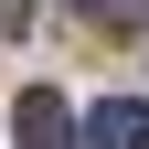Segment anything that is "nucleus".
Instances as JSON below:
<instances>
[{
    "instance_id": "2",
    "label": "nucleus",
    "mask_w": 149,
    "mask_h": 149,
    "mask_svg": "<svg viewBox=\"0 0 149 149\" xmlns=\"http://www.w3.org/2000/svg\"><path fill=\"white\" fill-rule=\"evenodd\" d=\"M85 139H96V149H139V139H149V107H139V96H107L96 117H85Z\"/></svg>"
},
{
    "instance_id": "3",
    "label": "nucleus",
    "mask_w": 149,
    "mask_h": 149,
    "mask_svg": "<svg viewBox=\"0 0 149 149\" xmlns=\"http://www.w3.org/2000/svg\"><path fill=\"white\" fill-rule=\"evenodd\" d=\"M85 22H149V0H85Z\"/></svg>"
},
{
    "instance_id": "1",
    "label": "nucleus",
    "mask_w": 149,
    "mask_h": 149,
    "mask_svg": "<svg viewBox=\"0 0 149 149\" xmlns=\"http://www.w3.org/2000/svg\"><path fill=\"white\" fill-rule=\"evenodd\" d=\"M11 128H22V149H64V96H53V85H22Z\"/></svg>"
}]
</instances>
